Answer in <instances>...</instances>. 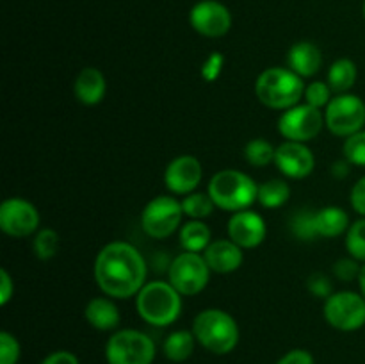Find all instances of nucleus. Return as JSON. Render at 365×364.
<instances>
[{
	"label": "nucleus",
	"instance_id": "obj_1",
	"mask_svg": "<svg viewBox=\"0 0 365 364\" xmlns=\"http://www.w3.org/2000/svg\"><path fill=\"white\" fill-rule=\"evenodd\" d=\"M95 280L110 298L138 296L146 280V263L134 245L114 241L103 246L95 259Z\"/></svg>",
	"mask_w": 365,
	"mask_h": 364
},
{
	"label": "nucleus",
	"instance_id": "obj_2",
	"mask_svg": "<svg viewBox=\"0 0 365 364\" xmlns=\"http://www.w3.org/2000/svg\"><path fill=\"white\" fill-rule=\"evenodd\" d=\"M135 309L148 325L168 327L180 316L182 295L170 282H146L135 296Z\"/></svg>",
	"mask_w": 365,
	"mask_h": 364
},
{
	"label": "nucleus",
	"instance_id": "obj_3",
	"mask_svg": "<svg viewBox=\"0 0 365 364\" xmlns=\"http://www.w3.org/2000/svg\"><path fill=\"white\" fill-rule=\"evenodd\" d=\"M257 98L271 109L287 111L298 106L305 96V84L302 77L291 68H267L255 82Z\"/></svg>",
	"mask_w": 365,
	"mask_h": 364
},
{
	"label": "nucleus",
	"instance_id": "obj_4",
	"mask_svg": "<svg viewBox=\"0 0 365 364\" xmlns=\"http://www.w3.org/2000/svg\"><path fill=\"white\" fill-rule=\"evenodd\" d=\"M196 341L216 355H227L237 346L241 332L234 318L221 309H205L192 321Z\"/></svg>",
	"mask_w": 365,
	"mask_h": 364
},
{
	"label": "nucleus",
	"instance_id": "obj_5",
	"mask_svg": "<svg viewBox=\"0 0 365 364\" xmlns=\"http://www.w3.org/2000/svg\"><path fill=\"white\" fill-rule=\"evenodd\" d=\"M216 207L230 213L245 211L257 202L259 186L250 175L239 170H221L210 178L209 191Z\"/></svg>",
	"mask_w": 365,
	"mask_h": 364
},
{
	"label": "nucleus",
	"instance_id": "obj_6",
	"mask_svg": "<svg viewBox=\"0 0 365 364\" xmlns=\"http://www.w3.org/2000/svg\"><path fill=\"white\" fill-rule=\"evenodd\" d=\"M106 359L107 364H152L155 359V343L141 330H118L107 341Z\"/></svg>",
	"mask_w": 365,
	"mask_h": 364
},
{
	"label": "nucleus",
	"instance_id": "obj_7",
	"mask_svg": "<svg viewBox=\"0 0 365 364\" xmlns=\"http://www.w3.org/2000/svg\"><path fill=\"white\" fill-rule=\"evenodd\" d=\"M324 125L341 138L356 134L365 125V102L351 93L334 96L324 111Z\"/></svg>",
	"mask_w": 365,
	"mask_h": 364
},
{
	"label": "nucleus",
	"instance_id": "obj_8",
	"mask_svg": "<svg viewBox=\"0 0 365 364\" xmlns=\"http://www.w3.org/2000/svg\"><path fill=\"white\" fill-rule=\"evenodd\" d=\"M210 268L205 257L195 252H184L171 263L168 277L170 284L182 296H192L202 293L210 280Z\"/></svg>",
	"mask_w": 365,
	"mask_h": 364
},
{
	"label": "nucleus",
	"instance_id": "obj_9",
	"mask_svg": "<svg viewBox=\"0 0 365 364\" xmlns=\"http://www.w3.org/2000/svg\"><path fill=\"white\" fill-rule=\"evenodd\" d=\"M323 313L330 327L342 332L359 330L365 325V298L355 291L331 293Z\"/></svg>",
	"mask_w": 365,
	"mask_h": 364
},
{
	"label": "nucleus",
	"instance_id": "obj_10",
	"mask_svg": "<svg viewBox=\"0 0 365 364\" xmlns=\"http://www.w3.org/2000/svg\"><path fill=\"white\" fill-rule=\"evenodd\" d=\"M182 218H184L182 202L173 196H155L146 203L141 214L143 231L153 239H166L180 227Z\"/></svg>",
	"mask_w": 365,
	"mask_h": 364
},
{
	"label": "nucleus",
	"instance_id": "obj_11",
	"mask_svg": "<svg viewBox=\"0 0 365 364\" xmlns=\"http://www.w3.org/2000/svg\"><path fill=\"white\" fill-rule=\"evenodd\" d=\"M324 125V114L309 103H298L284 111L278 120V131L287 141L305 143L316 138Z\"/></svg>",
	"mask_w": 365,
	"mask_h": 364
},
{
	"label": "nucleus",
	"instance_id": "obj_12",
	"mask_svg": "<svg viewBox=\"0 0 365 364\" xmlns=\"http://www.w3.org/2000/svg\"><path fill=\"white\" fill-rule=\"evenodd\" d=\"M39 227V213L29 200L7 198L0 206V228L11 238H27Z\"/></svg>",
	"mask_w": 365,
	"mask_h": 364
},
{
	"label": "nucleus",
	"instance_id": "obj_13",
	"mask_svg": "<svg viewBox=\"0 0 365 364\" xmlns=\"http://www.w3.org/2000/svg\"><path fill=\"white\" fill-rule=\"evenodd\" d=\"M189 21L198 34L205 38H221L232 27V14L217 0H202L189 13Z\"/></svg>",
	"mask_w": 365,
	"mask_h": 364
},
{
	"label": "nucleus",
	"instance_id": "obj_14",
	"mask_svg": "<svg viewBox=\"0 0 365 364\" xmlns=\"http://www.w3.org/2000/svg\"><path fill=\"white\" fill-rule=\"evenodd\" d=\"M202 163L195 156L175 157L164 171V184L175 195H191L202 182Z\"/></svg>",
	"mask_w": 365,
	"mask_h": 364
},
{
	"label": "nucleus",
	"instance_id": "obj_15",
	"mask_svg": "<svg viewBox=\"0 0 365 364\" xmlns=\"http://www.w3.org/2000/svg\"><path fill=\"white\" fill-rule=\"evenodd\" d=\"M274 164L285 177L305 178L314 171L316 159H314L312 150L305 146V143L285 141L277 148Z\"/></svg>",
	"mask_w": 365,
	"mask_h": 364
},
{
	"label": "nucleus",
	"instance_id": "obj_16",
	"mask_svg": "<svg viewBox=\"0 0 365 364\" xmlns=\"http://www.w3.org/2000/svg\"><path fill=\"white\" fill-rule=\"evenodd\" d=\"M266 221L255 211H239L228 221V238L241 248H255L266 239Z\"/></svg>",
	"mask_w": 365,
	"mask_h": 364
},
{
	"label": "nucleus",
	"instance_id": "obj_17",
	"mask_svg": "<svg viewBox=\"0 0 365 364\" xmlns=\"http://www.w3.org/2000/svg\"><path fill=\"white\" fill-rule=\"evenodd\" d=\"M207 264L214 273H234L241 268L242 261V248L235 245L232 239H217L209 245V248L203 253Z\"/></svg>",
	"mask_w": 365,
	"mask_h": 364
},
{
	"label": "nucleus",
	"instance_id": "obj_18",
	"mask_svg": "<svg viewBox=\"0 0 365 364\" xmlns=\"http://www.w3.org/2000/svg\"><path fill=\"white\" fill-rule=\"evenodd\" d=\"M106 77L98 68H82L81 74L75 79V96L84 106H96V103L102 102L103 96H106Z\"/></svg>",
	"mask_w": 365,
	"mask_h": 364
},
{
	"label": "nucleus",
	"instance_id": "obj_19",
	"mask_svg": "<svg viewBox=\"0 0 365 364\" xmlns=\"http://www.w3.org/2000/svg\"><path fill=\"white\" fill-rule=\"evenodd\" d=\"M289 68L299 77H312L319 71L321 64H323V54L317 49L314 43L310 41H299L291 46L287 56Z\"/></svg>",
	"mask_w": 365,
	"mask_h": 364
},
{
	"label": "nucleus",
	"instance_id": "obj_20",
	"mask_svg": "<svg viewBox=\"0 0 365 364\" xmlns=\"http://www.w3.org/2000/svg\"><path fill=\"white\" fill-rule=\"evenodd\" d=\"M84 316L88 323L96 330H114L121 320L116 303L107 296H96V298L89 300Z\"/></svg>",
	"mask_w": 365,
	"mask_h": 364
},
{
	"label": "nucleus",
	"instance_id": "obj_21",
	"mask_svg": "<svg viewBox=\"0 0 365 364\" xmlns=\"http://www.w3.org/2000/svg\"><path fill=\"white\" fill-rule=\"evenodd\" d=\"M314 228L317 238H339L349 228V216L337 206H328L314 213Z\"/></svg>",
	"mask_w": 365,
	"mask_h": 364
},
{
	"label": "nucleus",
	"instance_id": "obj_22",
	"mask_svg": "<svg viewBox=\"0 0 365 364\" xmlns=\"http://www.w3.org/2000/svg\"><path fill=\"white\" fill-rule=\"evenodd\" d=\"M196 338L192 330H175L164 341L163 350L166 359L173 360V363H184L195 352Z\"/></svg>",
	"mask_w": 365,
	"mask_h": 364
},
{
	"label": "nucleus",
	"instance_id": "obj_23",
	"mask_svg": "<svg viewBox=\"0 0 365 364\" xmlns=\"http://www.w3.org/2000/svg\"><path fill=\"white\" fill-rule=\"evenodd\" d=\"M210 243V228L202 220H191L182 225L180 245L185 252H205Z\"/></svg>",
	"mask_w": 365,
	"mask_h": 364
},
{
	"label": "nucleus",
	"instance_id": "obj_24",
	"mask_svg": "<svg viewBox=\"0 0 365 364\" xmlns=\"http://www.w3.org/2000/svg\"><path fill=\"white\" fill-rule=\"evenodd\" d=\"M356 77H359V70L351 59H337L328 71V86L331 91L342 95L355 86Z\"/></svg>",
	"mask_w": 365,
	"mask_h": 364
},
{
	"label": "nucleus",
	"instance_id": "obj_25",
	"mask_svg": "<svg viewBox=\"0 0 365 364\" xmlns=\"http://www.w3.org/2000/svg\"><path fill=\"white\" fill-rule=\"evenodd\" d=\"M289 196H291V188H289L287 182L282 181V178H273V181H267L259 186L257 200L266 209H277L287 202Z\"/></svg>",
	"mask_w": 365,
	"mask_h": 364
},
{
	"label": "nucleus",
	"instance_id": "obj_26",
	"mask_svg": "<svg viewBox=\"0 0 365 364\" xmlns=\"http://www.w3.org/2000/svg\"><path fill=\"white\" fill-rule=\"evenodd\" d=\"M274 153H277V148L262 138L252 139V141L245 146L246 161H248L252 166L257 168L267 166L271 161H274Z\"/></svg>",
	"mask_w": 365,
	"mask_h": 364
},
{
	"label": "nucleus",
	"instance_id": "obj_27",
	"mask_svg": "<svg viewBox=\"0 0 365 364\" xmlns=\"http://www.w3.org/2000/svg\"><path fill=\"white\" fill-rule=\"evenodd\" d=\"M216 203L212 202L209 193H191L182 200V211L185 216L192 220H202L207 218L214 211Z\"/></svg>",
	"mask_w": 365,
	"mask_h": 364
},
{
	"label": "nucleus",
	"instance_id": "obj_28",
	"mask_svg": "<svg viewBox=\"0 0 365 364\" xmlns=\"http://www.w3.org/2000/svg\"><path fill=\"white\" fill-rule=\"evenodd\" d=\"M36 257L39 261H48L56 257L57 250H59V234L52 228H43L36 234L34 243H32Z\"/></svg>",
	"mask_w": 365,
	"mask_h": 364
},
{
	"label": "nucleus",
	"instance_id": "obj_29",
	"mask_svg": "<svg viewBox=\"0 0 365 364\" xmlns=\"http://www.w3.org/2000/svg\"><path fill=\"white\" fill-rule=\"evenodd\" d=\"M346 248L353 259L365 263V218L349 225L346 232Z\"/></svg>",
	"mask_w": 365,
	"mask_h": 364
},
{
	"label": "nucleus",
	"instance_id": "obj_30",
	"mask_svg": "<svg viewBox=\"0 0 365 364\" xmlns=\"http://www.w3.org/2000/svg\"><path fill=\"white\" fill-rule=\"evenodd\" d=\"M344 157L348 163L356 164V166H365V131L362 128L356 134L346 138L344 146Z\"/></svg>",
	"mask_w": 365,
	"mask_h": 364
},
{
	"label": "nucleus",
	"instance_id": "obj_31",
	"mask_svg": "<svg viewBox=\"0 0 365 364\" xmlns=\"http://www.w3.org/2000/svg\"><path fill=\"white\" fill-rule=\"evenodd\" d=\"M303 98H305V103L321 109V107H327L330 103L331 88L324 84V82H312V84L305 88V96Z\"/></svg>",
	"mask_w": 365,
	"mask_h": 364
},
{
	"label": "nucleus",
	"instance_id": "obj_32",
	"mask_svg": "<svg viewBox=\"0 0 365 364\" xmlns=\"http://www.w3.org/2000/svg\"><path fill=\"white\" fill-rule=\"evenodd\" d=\"M20 359V343L9 332H0V364H16Z\"/></svg>",
	"mask_w": 365,
	"mask_h": 364
},
{
	"label": "nucleus",
	"instance_id": "obj_33",
	"mask_svg": "<svg viewBox=\"0 0 365 364\" xmlns=\"http://www.w3.org/2000/svg\"><path fill=\"white\" fill-rule=\"evenodd\" d=\"M292 231L298 238L303 241H310V239L317 238L316 228H314V213H302L292 220Z\"/></svg>",
	"mask_w": 365,
	"mask_h": 364
},
{
	"label": "nucleus",
	"instance_id": "obj_34",
	"mask_svg": "<svg viewBox=\"0 0 365 364\" xmlns=\"http://www.w3.org/2000/svg\"><path fill=\"white\" fill-rule=\"evenodd\" d=\"M360 270H362V266H359V261L356 259H341L335 263L334 266V271L335 275H337V278H341V280H346V282H351V280H359V275H360Z\"/></svg>",
	"mask_w": 365,
	"mask_h": 364
},
{
	"label": "nucleus",
	"instance_id": "obj_35",
	"mask_svg": "<svg viewBox=\"0 0 365 364\" xmlns=\"http://www.w3.org/2000/svg\"><path fill=\"white\" fill-rule=\"evenodd\" d=\"M223 64H225V57L221 56L220 52H212L209 57H207L205 63H203L202 77L205 79L207 82H214L217 77H220Z\"/></svg>",
	"mask_w": 365,
	"mask_h": 364
},
{
	"label": "nucleus",
	"instance_id": "obj_36",
	"mask_svg": "<svg viewBox=\"0 0 365 364\" xmlns=\"http://www.w3.org/2000/svg\"><path fill=\"white\" fill-rule=\"evenodd\" d=\"M277 364H316V360H314V355L309 350L296 348L285 353Z\"/></svg>",
	"mask_w": 365,
	"mask_h": 364
},
{
	"label": "nucleus",
	"instance_id": "obj_37",
	"mask_svg": "<svg viewBox=\"0 0 365 364\" xmlns=\"http://www.w3.org/2000/svg\"><path fill=\"white\" fill-rule=\"evenodd\" d=\"M351 206L360 216L365 218V175L353 186L351 189Z\"/></svg>",
	"mask_w": 365,
	"mask_h": 364
},
{
	"label": "nucleus",
	"instance_id": "obj_38",
	"mask_svg": "<svg viewBox=\"0 0 365 364\" xmlns=\"http://www.w3.org/2000/svg\"><path fill=\"white\" fill-rule=\"evenodd\" d=\"M14 295V282L11 278V275L7 273L6 268L0 270V303L2 305H7L9 300L13 298Z\"/></svg>",
	"mask_w": 365,
	"mask_h": 364
},
{
	"label": "nucleus",
	"instance_id": "obj_39",
	"mask_svg": "<svg viewBox=\"0 0 365 364\" xmlns=\"http://www.w3.org/2000/svg\"><path fill=\"white\" fill-rule=\"evenodd\" d=\"M41 364H81V363H78L75 353L68 352V350H57V352L48 353V355L41 360Z\"/></svg>",
	"mask_w": 365,
	"mask_h": 364
},
{
	"label": "nucleus",
	"instance_id": "obj_40",
	"mask_svg": "<svg viewBox=\"0 0 365 364\" xmlns=\"http://www.w3.org/2000/svg\"><path fill=\"white\" fill-rule=\"evenodd\" d=\"M310 291L316 293L317 296H330L331 295V285L330 282L327 280V278L323 277V275H314L312 278H310Z\"/></svg>",
	"mask_w": 365,
	"mask_h": 364
},
{
	"label": "nucleus",
	"instance_id": "obj_41",
	"mask_svg": "<svg viewBox=\"0 0 365 364\" xmlns=\"http://www.w3.org/2000/svg\"><path fill=\"white\" fill-rule=\"evenodd\" d=\"M359 288H360V295L365 298V264L362 266V270H360V275H359Z\"/></svg>",
	"mask_w": 365,
	"mask_h": 364
},
{
	"label": "nucleus",
	"instance_id": "obj_42",
	"mask_svg": "<svg viewBox=\"0 0 365 364\" xmlns=\"http://www.w3.org/2000/svg\"><path fill=\"white\" fill-rule=\"evenodd\" d=\"M364 18H365V2H364Z\"/></svg>",
	"mask_w": 365,
	"mask_h": 364
}]
</instances>
